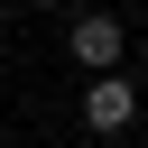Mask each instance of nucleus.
Returning <instances> with one entry per match:
<instances>
[{"mask_svg":"<svg viewBox=\"0 0 148 148\" xmlns=\"http://www.w3.org/2000/svg\"><path fill=\"white\" fill-rule=\"evenodd\" d=\"M130 120H139V83H130V74H92V83H83V130L120 139Z\"/></svg>","mask_w":148,"mask_h":148,"instance_id":"nucleus-2","label":"nucleus"},{"mask_svg":"<svg viewBox=\"0 0 148 148\" xmlns=\"http://www.w3.org/2000/svg\"><path fill=\"white\" fill-rule=\"evenodd\" d=\"M37 9H65V0H37Z\"/></svg>","mask_w":148,"mask_h":148,"instance_id":"nucleus-3","label":"nucleus"},{"mask_svg":"<svg viewBox=\"0 0 148 148\" xmlns=\"http://www.w3.org/2000/svg\"><path fill=\"white\" fill-rule=\"evenodd\" d=\"M120 46H130V37H120V18H111V9H83V18L65 28V56L83 65V83H92V74H111V65H120Z\"/></svg>","mask_w":148,"mask_h":148,"instance_id":"nucleus-1","label":"nucleus"}]
</instances>
